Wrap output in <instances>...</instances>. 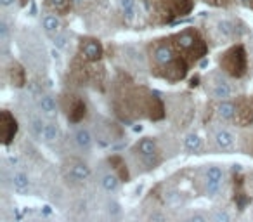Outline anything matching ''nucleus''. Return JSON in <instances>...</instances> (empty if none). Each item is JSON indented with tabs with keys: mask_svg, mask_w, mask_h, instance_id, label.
<instances>
[{
	"mask_svg": "<svg viewBox=\"0 0 253 222\" xmlns=\"http://www.w3.org/2000/svg\"><path fill=\"white\" fill-rule=\"evenodd\" d=\"M42 26H43V30H45L47 35H50V37L59 35L61 21H59V18H57V16H54V14H47V16H43V19H42Z\"/></svg>",
	"mask_w": 253,
	"mask_h": 222,
	"instance_id": "nucleus-17",
	"label": "nucleus"
},
{
	"mask_svg": "<svg viewBox=\"0 0 253 222\" xmlns=\"http://www.w3.org/2000/svg\"><path fill=\"white\" fill-rule=\"evenodd\" d=\"M207 85H208V92L211 94V97L220 99V101L231 97V94H232V89H231V85H229V82L225 80L220 73H217V71L208 77Z\"/></svg>",
	"mask_w": 253,
	"mask_h": 222,
	"instance_id": "nucleus-5",
	"label": "nucleus"
},
{
	"mask_svg": "<svg viewBox=\"0 0 253 222\" xmlns=\"http://www.w3.org/2000/svg\"><path fill=\"white\" fill-rule=\"evenodd\" d=\"M64 174L70 180L73 182H84L90 177V169L87 163H84L82 160H70L64 167Z\"/></svg>",
	"mask_w": 253,
	"mask_h": 222,
	"instance_id": "nucleus-6",
	"label": "nucleus"
},
{
	"mask_svg": "<svg viewBox=\"0 0 253 222\" xmlns=\"http://www.w3.org/2000/svg\"><path fill=\"white\" fill-rule=\"evenodd\" d=\"M16 132H18V122L9 111H2L0 115V139L4 144H11L14 139Z\"/></svg>",
	"mask_w": 253,
	"mask_h": 222,
	"instance_id": "nucleus-7",
	"label": "nucleus"
},
{
	"mask_svg": "<svg viewBox=\"0 0 253 222\" xmlns=\"http://www.w3.org/2000/svg\"><path fill=\"white\" fill-rule=\"evenodd\" d=\"M57 135H59V127H57V124H54V122H47L45 129H43L42 135H40V139H42L43 142H52L57 139Z\"/></svg>",
	"mask_w": 253,
	"mask_h": 222,
	"instance_id": "nucleus-21",
	"label": "nucleus"
},
{
	"mask_svg": "<svg viewBox=\"0 0 253 222\" xmlns=\"http://www.w3.org/2000/svg\"><path fill=\"white\" fill-rule=\"evenodd\" d=\"M134 151H135V155L139 156V160H141L148 169H155L160 163V153H158V146H156L155 139L142 137L141 141L135 144Z\"/></svg>",
	"mask_w": 253,
	"mask_h": 222,
	"instance_id": "nucleus-3",
	"label": "nucleus"
},
{
	"mask_svg": "<svg viewBox=\"0 0 253 222\" xmlns=\"http://www.w3.org/2000/svg\"><path fill=\"white\" fill-rule=\"evenodd\" d=\"M11 182H12L14 191H18V193H26V191L30 189V177L26 176L25 172H16L14 176H12Z\"/></svg>",
	"mask_w": 253,
	"mask_h": 222,
	"instance_id": "nucleus-19",
	"label": "nucleus"
},
{
	"mask_svg": "<svg viewBox=\"0 0 253 222\" xmlns=\"http://www.w3.org/2000/svg\"><path fill=\"white\" fill-rule=\"evenodd\" d=\"M215 144H217V148L222 149V151H229V149L234 148V135L229 131H225V129L217 131L215 132Z\"/></svg>",
	"mask_w": 253,
	"mask_h": 222,
	"instance_id": "nucleus-14",
	"label": "nucleus"
},
{
	"mask_svg": "<svg viewBox=\"0 0 253 222\" xmlns=\"http://www.w3.org/2000/svg\"><path fill=\"white\" fill-rule=\"evenodd\" d=\"M252 4H253V0H252Z\"/></svg>",
	"mask_w": 253,
	"mask_h": 222,
	"instance_id": "nucleus-36",
	"label": "nucleus"
},
{
	"mask_svg": "<svg viewBox=\"0 0 253 222\" xmlns=\"http://www.w3.org/2000/svg\"><path fill=\"white\" fill-rule=\"evenodd\" d=\"M217 113L222 120H232L236 117V106L231 101H222L217 108Z\"/></svg>",
	"mask_w": 253,
	"mask_h": 222,
	"instance_id": "nucleus-20",
	"label": "nucleus"
},
{
	"mask_svg": "<svg viewBox=\"0 0 253 222\" xmlns=\"http://www.w3.org/2000/svg\"><path fill=\"white\" fill-rule=\"evenodd\" d=\"M80 54L82 57H84L85 61H90V63H94V61H99L102 56V45L99 40L95 39H85L80 42Z\"/></svg>",
	"mask_w": 253,
	"mask_h": 222,
	"instance_id": "nucleus-8",
	"label": "nucleus"
},
{
	"mask_svg": "<svg viewBox=\"0 0 253 222\" xmlns=\"http://www.w3.org/2000/svg\"><path fill=\"white\" fill-rule=\"evenodd\" d=\"M11 78L12 82H14V85H18V87H21L23 84H25V70H23L19 64H12L11 68Z\"/></svg>",
	"mask_w": 253,
	"mask_h": 222,
	"instance_id": "nucleus-25",
	"label": "nucleus"
},
{
	"mask_svg": "<svg viewBox=\"0 0 253 222\" xmlns=\"http://www.w3.org/2000/svg\"><path fill=\"white\" fill-rule=\"evenodd\" d=\"M241 4H252V0H241Z\"/></svg>",
	"mask_w": 253,
	"mask_h": 222,
	"instance_id": "nucleus-34",
	"label": "nucleus"
},
{
	"mask_svg": "<svg viewBox=\"0 0 253 222\" xmlns=\"http://www.w3.org/2000/svg\"><path fill=\"white\" fill-rule=\"evenodd\" d=\"M187 73V66H186V61L184 59H179L177 57L175 61H173L172 64H169V66H165V73H163V77L169 78V80H180V78H184Z\"/></svg>",
	"mask_w": 253,
	"mask_h": 222,
	"instance_id": "nucleus-11",
	"label": "nucleus"
},
{
	"mask_svg": "<svg viewBox=\"0 0 253 222\" xmlns=\"http://www.w3.org/2000/svg\"><path fill=\"white\" fill-rule=\"evenodd\" d=\"M153 57H155L156 64H160L162 68L169 66V64H172L173 61L177 59V56L172 50V47H169L167 44H160V45H156L155 50H153Z\"/></svg>",
	"mask_w": 253,
	"mask_h": 222,
	"instance_id": "nucleus-9",
	"label": "nucleus"
},
{
	"mask_svg": "<svg viewBox=\"0 0 253 222\" xmlns=\"http://www.w3.org/2000/svg\"><path fill=\"white\" fill-rule=\"evenodd\" d=\"M120 9L126 21H132L135 16V0H120Z\"/></svg>",
	"mask_w": 253,
	"mask_h": 222,
	"instance_id": "nucleus-23",
	"label": "nucleus"
},
{
	"mask_svg": "<svg viewBox=\"0 0 253 222\" xmlns=\"http://www.w3.org/2000/svg\"><path fill=\"white\" fill-rule=\"evenodd\" d=\"M250 182H252V187H253V174L250 176Z\"/></svg>",
	"mask_w": 253,
	"mask_h": 222,
	"instance_id": "nucleus-35",
	"label": "nucleus"
},
{
	"mask_svg": "<svg viewBox=\"0 0 253 222\" xmlns=\"http://www.w3.org/2000/svg\"><path fill=\"white\" fill-rule=\"evenodd\" d=\"M66 40H68V37L64 35V33H59V35L54 37V45H56L57 49H63V47L66 45Z\"/></svg>",
	"mask_w": 253,
	"mask_h": 222,
	"instance_id": "nucleus-29",
	"label": "nucleus"
},
{
	"mask_svg": "<svg viewBox=\"0 0 253 222\" xmlns=\"http://www.w3.org/2000/svg\"><path fill=\"white\" fill-rule=\"evenodd\" d=\"M39 109H40V113L43 115L45 118H56L57 115V104L56 101H54V97H50V95L43 94L39 97Z\"/></svg>",
	"mask_w": 253,
	"mask_h": 222,
	"instance_id": "nucleus-13",
	"label": "nucleus"
},
{
	"mask_svg": "<svg viewBox=\"0 0 253 222\" xmlns=\"http://www.w3.org/2000/svg\"><path fill=\"white\" fill-rule=\"evenodd\" d=\"M222 182H224V170L218 165L208 167L207 174H205V193H207V196H217L222 187Z\"/></svg>",
	"mask_w": 253,
	"mask_h": 222,
	"instance_id": "nucleus-4",
	"label": "nucleus"
},
{
	"mask_svg": "<svg viewBox=\"0 0 253 222\" xmlns=\"http://www.w3.org/2000/svg\"><path fill=\"white\" fill-rule=\"evenodd\" d=\"M7 35H9L7 23H5V21H0V39H2V42H5V40H7Z\"/></svg>",
	"mask_w": 253,
	"mask_h": 222,
	"instance_id": "nucleus-30",
	"label": "nucleus"
},
{
	"mask_svg": "<svg viewBox=\"0 0 253 222\" xmlns=\"http://www.w3.org/2000/svg\"><path fill=\"white\" fill-rule=\"evenodd\" d=\"M213 222H232V219H231V214H229L227 210H217L213 214Z\"/></svg>",
	"mask_w": 253,
	"mask_h": 222,
	"instance_id": "nucleus-28",
	"label": "nucleus"
},
{
	"mask_svg": "<svg viewBox=\"0 0 253 222\" xmlns=\"http://www.w3.org/2000/svg\"><path fill=\"white\" fill-rule=\"evenodd\" d=\"M220 66L225 73L231 77L239 78L246 73V52L243 45H234L222 54L220 57Z\"/></svg>",
	"mask_w": 253,
	"mask_h": 222,
	"instance_id": "nucleus-1",
	"label": "nucleus"
},
{
	"mask_svg": "<svg viewBox=\"0 0 253 222\" xmlns=\"http://www.w3.org/2000/svg\"><path fill=\"white\" fill-rule=\"evenodd\" d=\"M201 146H203V141H201V137L198 134H189L184 139V148L189 153H198L201 149Z\"/></svg>",
	"mask_w": 253,
	"mask_h": 222,
	"instance_id": "nucleus-22",
	"label": "nucleus"
},
{
	"mask_svg": "<svg viewBox=\"0 0 253 222\" xmlns=\"http://www.w3.org/2000/svg\"><path fill=\"white\" fill-rule=\"evenodd\" d=\"M151 221H153V222H165V219H163V215H162V214H155V215L151 217Z\"/></svg>",
	"mask_w": 253,
	"mask_h": 222,
	"instance_id": "nucleus-32",
	"label": "nucleus"
},
{
	"mask_svg": "<svg viewBox=\"0 0 253 222\" xmlns=\"http://www.w3.org/2000/svg\"><path fill=\"white\" fill-rule=\"evenodd\" d=\"M73 142L75 146H77L78 149H82V151H88V149L92 148V142H94V137H92L90 131L88 129H77V131L73 132Z\"/></svg>",
	"mask_w": 253,
	"mask_h": 222,
	"instance_id": "nucleus-12",
	"label": "nucleus"
},
{
	"mask_svg": "<svg viewBox=\"0 0 253 222\" xmlns=\"http://www.w3.org/2000/svg\"><path fill=\"white\" fill-rule=\"evenodd\" d=\"M43 129H45V122H42V118H39V117L30 118V131H32V134L35 135V137L42 135Z\"/></svg>",
	"mask_w": 253,
	"mask_h": 222,
	"instance_id": "nucleus-26",
	"label": "nucleus"
},
{
	"mask_svg": "<svg viewBox=\"0 0 253 222\" xmlns=\"http://www.w3.org/2000/svg\"><path fill=\"white\" fill-rule=\"evenodd\" d=\"M167 11L172 12V16H186L193 9L191 0H162Z\"/></svg>",
	"mask_w": 253,
	"mask_h": 222,
	"instance_id": "nucleus-10",
	"label": "nucleus"
},
{
	"mask_svg": "<svg viewBox=\"0 0 253 222\" xmlns=\"http://www.w3.org/2000/svg\"><path fill=\"white\" fill-rule=\"evenodd\" d=\"M236 120H238V124L241 125V127H246V125L252 124L253 122V109L250 108V104L243 102L241 108L236 106Z\"/></svg>",
	"mask_w": 253,
	"mask_h": 222,
	"instance_id": "nucleus-16",
	"label": "nucleus"
},
{
	"mask_svg": "<svg viewBox=\"0 0 253 222\" xmlns=\"http://www.w3.org/2000/svg\"><path fill=\"white\" fill-rule=\"evenodd\" d=\"M99 182H101L102 189L108 191V193H113V191L118 189L120 177L115 176L113 172H106V174H102V176H101V180H99Z\"/></svg>",
	"mask_w": 253,
	"mask_h": 222,
	"instance_id": "nucleus-18",
	"label": "nucleus"
},
{
	"mask_svg": "<svg viewBox=\"0 0 253 222\" xmlns=\"http://www.w3.org/2000/svg\"><path fill=\"white\" fill-rule=\"evenodd\" d=\"M84 117H85V102L78 97H73L70 111H68V118H70V122H80Z\"/></svg>",
	"mask_w": 253,
	"mask_h": 222,
	"instance_id": "nucleus-15",
	"label": "nucleus"
},
{
	"mask_svg": "<svg viewBox=\"0 0 253 222\" xmlns=\"http://www.w3.org/2000/svg\"><path fill=\"white\" fill-rule=\"evenodd\" d=\"M175 45L177 49L184 50V52H189L193 56V59H198V57L205 56L207 52V45L205 42L196 35V32L193 30H184L179 35H175Z\"/></svg>",
	"mask_w": 253,
	"mask_h": 222,
	"instance_id": "nucleus-2",
	"label": "nucleus"
},
{
	"mask_svg": "<svg viewBox=\"0 0 253 222\" xmlns=\"http://www.w3.org/2000/svg\"><path fill=\"white\" fill-rule=\"evenodd\" d=\"M14 2H16V0H0V4L4 5V7H11Z\"/></svg>",
	"mask_w": 253,
	"mask_h": 222,
	"instance_id": "nucleus-33",
	"label": "nucleus"
},
{
	"mask_svg": "<svg viewBox=\"0 0 253 222\" xmlns=\"http://www.w3.org/2000/svg\"><path fill=\"white\" fill-rule=\"evenodd\" d=\"M47 4L59 14H66L71 7V0H47Z\"/></svg>",
	"mask_w": 253,
	"mask_h": 222,
	"instance_id": "nucleus-24",
	"label": "nucleus"
},
{
	"mask_svg": "<svg viewBox=\"0 0 253 222\" xmlns=\"http://www.w3.org/2000/svg\"><path fill=\"white\" fill-rule=\"evenodd\" d=\"M218 33H220L224 39H229V37L234 35V25L231 21H220L218 23Z\"/></svg>",
	"mask_w": 253,
	"mask_h": 222,
	"instance_id": "nucleus-27",
	"label": "nucleus"
},
{
	"mask_svg": "<svg viewBox=\"0 0 253 222\" xmlns=\"http://www.w3.org/2000/svg\"><path fill=\"white\" fill-rule=\"evenodd\" d=\"M187 222H208V219L203 214H193Z\"/></svg>",
	"mask_w": 253,
	"mask_h": 222,
	"instance_id": "nucleus-31",
	"label": "nucleus"
}]
</instances>
